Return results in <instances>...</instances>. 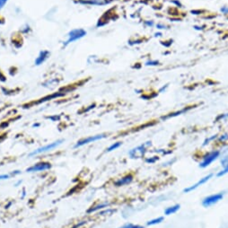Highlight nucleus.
Wrapping results in <instances>:
<instances>
[{"instance_id":"a878e982","label":"nucleus","mask_w":228,"mask_h":228,"mask_svg":"<svg viewBox=\"0 0 228 228\" xmlns=\"http://www.w3.org/2000/svg\"><path fill=\"white\" fill-rule=\"evenodd\" d=\"M220 12L224 15H228V7L227 6H225V7H222L220 8Z\"/></svg>"},{"instance_id":"473e14b6","label":"nucleus","mask_w":228,"mask_h":228,"mask_svg":"<svg viewBox=\"0 0 228 228\" xmlns=\"http://www.w3.org/2000/svg\"><path fill=\"white\" fill-rule=\"evenodd\" d=\"M162 36H163L162 32H156L155 33V37H162Z\"/></svg>"},{"instance_id":"6ab92c4d","label":"nucleus","mask_w":228,"mask_h":228,"mask_svg":"<svg viewBox=\"0 0 228 228\" xmlns=\"http://www.w3.org/2000/svg\"><path fill=\"white\" fill-rule=\"evenodd\" d=\"M226 173H228V165L225 166V169L222 170V171H220L219 173L216 174V176H217V177H221V176H223V175H225V174H226Z\"/></svg>"},{"instance_id":"2eb2a0df","label":"nucleus","mask_w":228,"mask_h":228,"mask_svg":"<svg viewBox=\"0 0 228 228\" xmlns=\"http://www.w3.org/2000/svg\"><path fill=\"white\" fill-rule=\"evenodd\" d=\"M121 144H122L121 142H116V143H114V144H112L111 146H110V147L106 149V151H107V152H111V151H113V150H116L121 146Z\"/></svg>"},{"instance_id":"7ed1b4c3","label":"nucleus","mask_w":228,"mask_h":228,"mask_svg":"<svg viewBox=\"0 0 228 228\" xmlns=\"http://www.w3.org/2000/svg\"><path fill=\"white\" fill-rule=\"evenodd\" d=\"M52 165L50 163L48 162H40L35 165H32L26 169L27 173H39V172H44L51 169Z\"/></svg>"},{"instance_id":"423d86ee","label":"nucleus","mask_w":228,"mask_h":228,"mask_svg":"<svg viewBox=\"0 0 228 228\" xmlns=\"http://www.w3.org/2000/svg\"><path fill=\"white\" fill-rule=\"evenodd\" d=\"M223 197H224V193H222V192L206 197L204 199L202 200V205L205 207H209L212 205L216 204L218 201H220L221 199L223 198Z\"/></svg>"},{"instance_id":"cd10ccee","label":"nucleus","mask_w":228,"mask_h":228,"mask_svg":"<svg viewBox=\"0 0 228 228\" xmlns=\"http://www.w3.org/2000/svg\"><path fill=\"white\" fill-rule=\"evenodd\" d=\"M113 212V210H111V209H108V210H104V211H101V212H99V215H104V214H111V213Z\"/></svg>"},{"instance_id":"a211bd4d","label":"nucleus","mask_w":228,"mask_h":228,"mask_svg":"<svg viewBox=\"0 0 228 228\" xmlns=\"http://www.w3.org/2000/svg\"><path fill=\"white\" fill-rule=\"evenodd\" d=\"M217 137H218V135H213L212 137H208V138H207V139L205 140L204 143H203V146L207 145L209 142L212 141V140H214V139H216V138H217Z\"/></svg>"},{"instance_id":"b1692460","label":"nucleus","mask_w":228,"mask_h":228,"mask_svg":"<svg viewBox=\"0 0 228 228\" xmlns=\"http://www.w3.org/2000/svg\"><path fill=\"white\" fill-rule=\"evenodd\" d=\"M228 118V113H225V114H221L219 115L217 118L216 119V122H217V121H219L220 119H226Z\"/></svg>"},{"instance_id":"f03ea898","label":"nucleus","mask_w":228,"mask_h":228,"mask_svg":"<svg viewBox=\"0 0 228 228\" xmlns=\"http://www.w3.org/2000/svg\"><path fill=\"white\" fill-rule=\"evenodd\" d=\"M86 34V31L84 30V29H82V28H77V29L71 30L70 32L67 33V40L64 42V45L67 46V45L70 44V43L76 41V40H78L82 39Z\"/></svg>"},{"instance_id":"f257e3e1","label":"nucleus","mask_w":228,"mask_h":228,"mask_svg":"<svg viewBox=\"0 0 228 228\" xmlns=\"http://www.w3.org/2000/svg\"><path fill=\"white\" fill-rule=\"evenodd\" d=\"M63 142H64L63 139H58V140H57V141L49 143V144H48V145L44 146V147H40L37 148V149L33 150L32 153H30V154H29V156L32 157V156H37V155H40V154H44V153L49 152V151H51V150L57 148L58 147H59Z\"/></svg>"},{"instance_id":"f704fd0d","label":"nucleus","mask_w":228,"mask_h":228,"mask_svg":"<svg viewBox=\"0 0 228 228\" xmlns=\"http://www.w3.org/2000/svg\"><path fill=\"white\" fill-rule=\"evenodd\" d=\"M227 20H228V17H227Z\"/></svg>"},{"instance_id":"39448f33","label":"nucleus","mask_w":228,"mask_h":228,"mask_svg":"<svg viewBox=\"0 0 228 228\" xmlns=\"http://www.w3.org/2000/svg\"><path fill=\"white\" fill-rule=\"evenodd\" d=\"M219 156H220V152L219 151H213V152L207 154L203 157V161L199 164V167H201V168L207 167L208 165H211L216 159H217V157Z\"/></svg>"},{"instance_id":"dca6fc26","label":"nucleus","mask_w":228,"mask_h":228,"mask_svg":"<svg viewBox=\"0 0 228 228\" xmlns=\"http://www.w3.org/2000/svg\"><path fill=\"white\" fill-rule=\"evenodd\" d=\"M159 64H160V62L156 59H149V60H147L145 63V65L147 66V67H149V66L150 67H156V66H158Z\"/></svg>"},{"instance_id":"0eeeda50","label":"nucleus","mask_w":228,"mask_h":228,"mask_svg":"<svg viewBox=\"0 0 228 228\" xmlns=\"http://www.w3.org/2000/svg\"><path fill=\"white\" fill-rule=\"evenodd\" d=\"M149 145H151V142H147V143L143 144V145L136 147V148H133L131 151H129V153H128L129 156L131 158L141 157L142 156H144V154L146 152V147L147 146H149Z\"/></svg>"},{"instance_id":"393cba45","label":"nucleus","mask_w":228,"mask_h":228,"mask_svg":"<svg viewBox=\"0 0 228 228\" xmlns=\"http://www.w3.org/2000/svg\"><path fill=\"white\" fill-rule=\"evenodd\" d=\"M172 4H173V5H175L176 7H182V4H181V2L179 1V0H171L170 1Z\"/></svg>"},{"instance_id":"aec40b11","label":"nucleus","mask_w":228,"mask_h":228,"mask_svg":"<svg viewBox=\"0 0 228 228\" xmlns=\"http://www.w3.org/2000/svg\"><path fill=\"white\" fill-rule=\"evenodd\" d=\"M119 228H145L144 226H137V225H132V224H128L126 226H122V227Z\"/></svg>"},{"instance_id":"7c9ffc66","label":"nucleus","mask_w":228,"mask_h":228,"mask_svg":"<svg viewBox=\"0 0 228 228\" xmlns=\"http://www.w3.org/2000/svg\"><path fill=\"white\" fill-rule=\"evenodd\" d=\"M200 13H201L200 10H192V11H191V14H192V15H199Z\"/></svg>"},{"instance_id":"20e7f679","label":"nucleus","mask_w":228,"mask_h":228,"mask_svg":"<svg viewBox=\"0 0 228 228\" xmlns=\"http://www.w3.org/2000/svg\"><path fill=\"white\" fill-rule=\"evenodd\" d=\"M107 136L105 134H100V135H95V136H91V137H85V138H82L80 139L79 141L77 142V144L75 145V148H78V147H81L85 145H87V144H90V143H94L95 141H98V140H101L102 138L106 137Z\"/></svg>"},{"instance_id":"c85d7f7f","label":"nucleus","mask_w":228,"mask_h":228,"mask_svg":"<svg viewBox=\"0 0 228 228\" xmlns=\"http://www.w3.org/2000/svg\"><path fill=\"white\" fill-rule=\"evenodd\" d=\"M20 173H21L20 171L16 170V171H13V172L10 173V174H11V176H16V175H18V174H20Z\"/></svg>"},{"instance_id":"9d476101","label":"nucleus","mask_w":228,"mask_h":228,"mask_svg":"<svg viewBox=\"0 0 228 228\" xmlns=\"http://www.w3.org/2000/svg\"><path fill=\"white\" fill-rule=\"evenodd\" d=\"M213 176L212 173H210V174H208V175H207V176H205L204 178H202V179H200L199 181L197 182L196 184H194V185H192V186H190V187H188V188H186V189H184V192H186V193H188L189 191H191V190H193V189H196L198 187H199L200 185H202V184H204L206 183L207 181H208L211 177Z\"/></svg>"},{"instance_id":"412c9836","label":"nucleus","mask_w":228,"mask_h":228,"mask_svg":"<svg viewBox=\"0 0 228 228\" xmlns=\"http://www.w3.org/2000/svg\"><path fill=\"white\" fill-rule=\"evenodd\" d=\"M156 27L157 28L158 30H167L168 29V26L167 25H165L164 24H161V23H158L156 25Z\"/></svg>"},{"instance_id":"4468645a","label":"nucleus","mask_w":228,"mask_h":228,"mask_svg":"<svg viewBox=\"0 0 228 228\" xmlns=\"http://www.w3.org/2000/svg\"><path fill=\"white\" fill-rule=\"evenodd\" d=\"M163 221H164V217H163V216H160V217H157V218H155V219H152V220L147 222V226H154V225L160 224V223L163 222Z\"/></svg>"},{"instance_id":"9b49d317","label":"nucleus","mask_w":228,"mask_h":228,"mask_svg":"<svg viewBox=\"0 0 228 228\" xmlns=\"http://www.w3.org/2000/svg\"><path fill=\"white\" fill-rule=\"evenodd\" d=\"M132 181H133V176L131 174H128L126 176H123L122 178H120V179H119L116 181H114V185L117 186V187H121V186L129 184Z\"/></svg>"},{"instance_id":"ddd939ff","label":"nucleus","mask_w":228,"mask_h":228,"mask_svg":"<svg viewBox=\"0 0 228 228\" xmlns=\"http://www.w3.org/2000/svg\"><path fill=\"white\" fill-rule=\"evenodd\" d=\"M180 207H181V205L180 204H176L174 206H172V207H169L165 210V215L170 216L172 214H174V213H176L180 209Z\"/></svg>"},{"instance_id":"5701e85b","label":"nucleus","mask_w":228,"mask_h":228,"mask_svg":"<svg viewBox=\"0 0 228 228\" xmlns=\"http://www.w3.org/2000/svg\"><path fill=\"white\" fill-rule=\"evenodd\" d=\"M227 139H228V134L227 133L223 134L222 136H220V137H218V140H219V141H222V142L226 141Z\"/></svg>"},{"instance_id":"f8f14e48","label":"nucleus","mask_w":228,"mask_h":228,"mask_svg":"<svg viewBox=\"0 0 228 228\" xmlns=\"http://www.w3.org/2000/svg\"><path fill=\"white\" fill-rule=\"evenodd\" d=\"M107 207H109V203H101V204H98L96 206L92 207H90L86 211V213L87 214H92V213L97 212V211H100V210H102V209Z\"/></svg>"},{"instance_id":"4be33fe9","label":"nucleus","mask_w":228,"mask_h":228,"mask_svg":"<svg viewBox=\"0 0 228 228\" xmlns=\"http://www.w3.org/2000/svg\"><path fill=\"white\" fill-rule=\"evenodd\" d=\"M11 174H0V181H4V180H9L11 178Z\"/></svg>"},{"instance_id":"f3484780","label":"nucleus","mask_w":228,"mask_h":228,"mask_svg":"<svg viewBox=\"0 0 228 228\" xmlns=\"http://www.w3.org/2000/svg\"><path fill=\"white\" fill-rule=\"evenodd\" d=\"M143 24L145 27H153L155 25V22L153 20H146V21H144Z\"/></svg>"},{"instance_id":"c756f323","label":"nucleus","mask_w":228,"mask_h":228,"mask_svg":"<svg viewBox=\"0 0 228 228\" xmlns=\"http://www.w3.org/2000/svg\"><path fill=\"white\" fill-rule=\"evenodd\" d=\"M203 27H204V26H198V25H194V26H193V28H194L195 30H198V31L203 30V29H204Z\"/></svg>"},{"instance_id":"2f4dec72","label":"nucleus","mask_w":228,"mask_h":228,"mask_svg":"<svg viewBox=\"0 0 228 228\" xmlns=\"http://www.w3.org/2000/svg\"><path fill=\"white\" fill-rule=\"evenodd\" d=\"M167 87H168V85H165V86H163L162 88H161V89H160V90H159V93H163L164 91L166 90V88H167Z\"/></svg>"},{"instance_id":"bb28decb","label":"nucleus","mask_w":228,"mask_h":228,"mask_svg":"<svg viewBox=\"0 0 228 228\" xmlns=\"http://www.w3.org/2000/svg\"><path fill=\"white\" fill-rule=\"evenodd\" d=\"M7 3V0H0V9L4 7Z\"/></svg>"},{"instance_id":"1a4fd4ad","label":"nucleus","mask_w":228,"mask_h":228,"mask_svg":"<svg viewBox=\"0 0 228 228\" xmlns=\"http://www.w3.org/2000/svg\"><path fill=\"white\" fill-rule=\"evenodd\" d=\"M110 1L109 0H79V4L90 5V6H105L108 5Z\"/></svg>"},{"instance_id":"6e6552de","label":"nucleus","mask_w":228,"mask_h":228,"mask_svg":"<svg viewBox=\"0 0 228 228\" xmlns=\"http://www.w3.org/2000/svg\"><path fill=\"white\" fill-rule=\"evenodd\" d=\"M49 56H50V53H49V50H46V49L41 50V51L39 53L38 57L36 58V59H35V61H34V64H35L36 66L42 65V64L44 63L48 58H49Z\"/></svg>"},{"instance_id":"72a5a7b5","label":"nucleus","mask_w":228,"mask_h":228,"mask_svg":"<svg viewBox=\"0 0 228 228\" xmlns=\"http://www.w3.org/2000/svg\"><path fill=\"white\" fill-rule=\"evenodd\" d=\"M24 196H25V189H24V190H23V196H22V198H24Z\"/></svg>"}]
</instances>
